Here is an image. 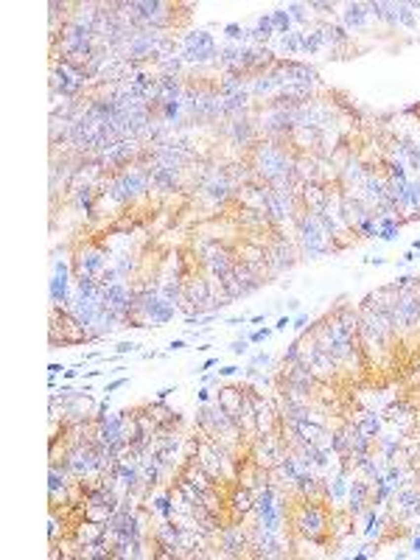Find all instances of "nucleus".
Masks as SVG:
<instances>
[{"label":"nucleus","mask_w":420,"mask_h":560,"mask_svg":"<svg viewBox=\"0 0 420 560\" xmlns=\"http://www.w3.org/2000/svg\"><path fill=\"white\" fill-rule=\"evenodd\" d=\"M294 529L308 541H322L325 532H331V516L322 504L303 499V507L297 510V518H294Z\"/></svg>","instance_id":"1"},{"label":"nucleus","mask_w":420,"mask_h":560,"mask_svg":"<svg viewBox=\"0 0 420 560\" xmlns=\"http://www.w3.org/2000/svg\"><path fill=\"white\" fill-rule=\"evenodd\" d=\"M107 269V250L104 247H78L73 258V275L76 277H98Z\"/></svg>","instance_id":"2"},{"label":"nucleus","mask_w":420,"mask_h":560,"mask_svg":"<svg viewBox=\"0 0 420 560\" xmlns=\"http://www.w3.org/2000/svg\"><path fill=\"white\" fill-rule=\"evenodd\" d=\"M51 84H53V93H62L65 98H73V95H78V90L84 87V76H81L76 68H70L65 59L62 62L53 59Z\"/></svg>","instance_id":"3"},{"label":"nucleus","mask_w":420,"mask_h":560,"mask_svg":"<svg viewBox=\"0 0 420 560\" xmlns=\"http://www.w3.org/2000/svg\"><path fill=\"white\" fill-rule=\"evenodd\" d=\"M70 272H73V266L68 261H53V277H51V286H48L53 308H62V311L70 308V300H73V294H70Z\"/></svg>","instance_id":"4"},{"label":"nucleus","mask_w":420,"mask_h":560,"mask_svg":"<svg viewBox=\"0 0 420 560\" xmlns=\"http://www.w3.org/2000/svg\"><path fill=\"white\" fill-rule=\"evenodd\" d=\"M216 42L207 31H191L185 39H182V59L188 62H210L216 56Z\"/></svg>","instance_id":"5"},{"label":"nucleus","mask_w":420,"mask_h":560,"mask_svg":"<svg viewBox=\"0 0 420 560\" xmlns=\"http://www.w3.org/2000/svg\"><path fill=\"white\" fill-rule=\"evenodd\" d=\"M373 485L367 479H353L350 482V490H347V510H350L353 518H359L364 510L373 504Z\"/></svg>","instance_id":"6"},{"label":"nucleus","mask_w":420,"mask_h":560,"mask_svg":"<svg viewBox=\"0 0 420 560\" xmlns=\"http://www.w3.org/2000/svg\"><path fill=\"white\" fill-rule=\"evenodd\" d=\"M219 541H222V549L224 555H241V552L249 546V535L244 526L238 524H227L219 529Z\"/></svg>","instance_id":"7"},{"label":"nucleus","mask_w":420,"mask_h":560,"mask_svg":"<svg viewBox=\"0 0 420 560\" xmlns=\"http://www.w3.org/2000/svg\"><path fill=\"white\" fill-rule=\"evenodd\" d=\"M205 263H207V269H210V275L213 277H227L232 269H235L238 258H232L224 247H210L207 255H205Z\"/></svg>","instance_id":"8"},{"label":"nucleus","mask_w":420,"mask_h":560,"mask_svg":"<svg viewBox=\"0 0 420 560\" xmlns=\"http://www.w3.org/2000/svg\"><path fill=\"white\" fill-rule=\"evenodd\" d=\"M244 398H247V389H244V387H222V389H219V398H216V404H219L224 412L232 417V414L241 409Z\"/></svg>","instance_id":"9"},{"label":"nucleus","mask_w":420,"mask_h":560,"mask_svg":"<svg viewBox=\"0 0 420 560\" xmlns=\"http://www.w3.org/2000/svg\"><path fill=\"white\" fill-rule=\"evenodd\" d=\"M232 507V513H235V518H244L252 513V504H255V490L252 487H247V485H241V487H235L232 490V499L227 501Z\"/></svg>","instance_id":"10"},{"label":"nucleus","mask_w":420,"mask_h":560,"mask_svg":"<svg viewBox=\"0 0 420 560\" xmlns=\"http://www.w3.org/2000/svg\"><path fill=\"white\" fill-rule=\"evenodd\" d=\"M347 490H350L347 471H342V468H339V474H336L334 479L325 485V496H328V501H342L344 496H347Z\"/></svg>","instance_id":"11"},{"label":"nucleus","mask_w":420,"mask_h":560,"mask_svg":"<svg viewBox=\"0 0 420 560\" xmlns=\"http://www.w3.org/2000/svg\"><path fill=\"white\" fill-rule=\"evenodd\" d=\"M353 426H356L361 434H367V437H373V440L381 434V417H378L376 412H359V417H356Z\"/></svg>","instance_id":"12"},{"label":"nucleus","mask_w":420,"mask_h":560,"mask_svg":"<svg viewBox=\"0 0 420 560\" xmlns=\"http://www.w3.org/2000/svg\"><path fill=\"white\" fill-rule=\"evenodd\" d=\"M401 219H395V216H381L378 219V238L381 241H395L398 238V233H401Z\"/></svg>","instance_id":"13"},{"label":"nucleus","mask_w":420,"mask_h":560,"mask_svg":"<svg viewBox=\"0 0 420 560\" xmlns=\"http://www.w3.org/2000/svg\"><path fill=\"white\" fill-rule=\"evenodd\" d=\"M149 510H154L157 516L163 518H174V496L171 493H160L154 499H149Z\"/></svg>","instance_id":"14"},{"label":"nucleus","mask_w":420,"mask_h":560,"mask_svg":"<svg viewBox=\"0 0 420 560\" xmlns=\"http://www.w3.org/2000/svg\"><path fill=\"white\" fill-rule=\"evenodd\" d=\"M367 9L370 6H361V3H350L344 9V26L347 28H361L364 20H367Z\"/></svg>","instance_id":"15"},{"label":"nucleus","mask_w":420,"mask_h":560,"mask_svg":"<svg viewBox=\"0 0 420 560\" xmlns=\"http://www.w3.org/2000/svg\"><path fill=\"white\" fill-rule=\"evenodd\" d=\"M272 23H274V34H280V37L292 34V31H289V28H292V14H289V9L272 11Z\"/></svg>","instance_id":"16"},{"label":"nucleus","mask_w":420,"mask_h":560,"mask_svg":"<svg viewBox=\"0 0 420 560\" xmlns=\"http://www.w3.org/2000/svg\"><path fill=\"white\" fill-rule=\"evenodd\" d=\"M76 205L81 207L84 213L93 216V210H95V207H93V185H87V182H84V185H78V188H76Z\"/></svg>","instance_id":"17"},{"label":"nucleus","mask_w":420,"mask_h":560,"mask_svg":"<svg viewBox=\"0 0 420 560\" xmlns=\"http://www.w3.org/2000/svg\"><path fill=\"white\" fill-rule=\"evenodd\" d=\"M409 412L412 409L406 404H389L386 406V420L389 423H406L409 420Z\"/></svg>","instance_id":"18"},{"label":"nucleus","mask_w":420,"mask_h":560,"mask_svg":"<svg viewBox=\"0 0 420 560\" xmlns=\"http://www.w3.org/2000/svg\"><path fill=\"white\" fill-rule=\"evenodd\" d=\"M272 34H274L272 14H266V17H258V26H255V31H252V37H255V39H269Z\"/></svg>","instance_id":"19"},{"label":"nucleus","mask_w":420,"mask_h":560,"mask_svg":"<svg viewBox=\"0 0 420 560\" xmlns=\"http://www.w3.org/2000/svg\"><path fill=\"white\" fill-rule=\"evenodd\" d=\"M232 135H235V140H238V143H249L252 129H249L247 121H235V123H232Z\"/></svg>","instance_id":"20"},{"label":"nucleus","mask_w":420,"mask_h":560,"mask_svg":"<svg viewBox=\"0 0 420 560\" xmlns=\"http://www.w3.org/2000/svg\"><path fill=\"white\" fill-rule=\"evenodd\" d=\"M115 269H118L120 280H126V275L135 269V258L132 255H120V261H115Z\"/></svg>","instance_id":"21"},{"label":"nucleus","mask_w":420,"mask_h":560,"mask_svg":"<svg viewBox=\"0 0 420 560\" xmlns=\"http://www.w3.org/2000/svg\"><path fill=\"white\" fill-rule=\"evenodd\" d=\"M244 110L247 107V93H232L230 98H227V104H224V112H235V110Z\"/></svg>","instance_id":"22"},{"label":"nucleus","mask_w":420,"mask_h":560,"mask_svg":"<svg viewBox=\"0 0 420 560\" xmlns=\"http://www.w3.org/2000/svg\"><path fill=\"white\" fill-rule=\"evenodd\" d=\"M180 110H182V101H180V98H174V101H163V118H165V121H174V118L180 115Z\"/></svg>","instance_id":"23"},{"label":"nucleus","mask_w":420,"mask_h":560,"mask_svg":"<svg viewBox=\"0 0 420 560\" xmlns=\"http://www.w3.org/2000/svg\"><path fill=\"white\" fill-rule=\"evenodd\" d=\"M224 34L230 37V39H241V42L247 39V31H244L238 23H227V26H224Z\"/></svg>","instance_id":"24"},{"label":"nucleus","mask_w":420,"mask_h":560,"mask_svg":"<svg viewBox=\"0 0 420 560\" xmlns=\"http://www.w3.org/2000/svg\"><path fill=\"white\" fill-rule=\"evenodd\" d=\"M207 193L213 199H227V182H210V185H207Z\"/></svg>","instance_id":"25"},{"label":"nucleus","mask_w":420,"mask_h":560,"mask_svg":"<svg viewBox=\"0 0 420 560\" xmlns=\"http://www.w3.org/2000/svg\"><path fill=\"white\" fill-rule=\"evenodd\" d=\"M249 345H252L249 339H235V342H232V345H230V350H232V353H235V356H244V353H247V350H249Z\"/></svg>","instance_id":"26"},{"label":"nucleus","mask_w":420,"mask_h":560,"mask_svg":"<svg viewBox=\"0 0 420 560\" xmlns=\"http://www.w3.org/2000/svg\"><path fill=\"white\" fill-rule=\"evenodd\" d=\"M305 9H308V6H303V3H292V6H289V11H292V20L303 23V20H305Z\"/></svg>","instance_id":"27"},{"label":"nucleus","mask_w":420,"mask_h":560,"mask_svg":"<svg viewBox=\"0 0 420 560\" xmlns=\"http://www.w3.org/2000/svg\"><path fill=\"white\" fill-rule=\"evenodd\" d=\"M272 334H274V328H261V331H255V334L249 336V342H255V345H258V342H264V339H269V336H272Z\"/></svg>","instance_id":"28"},{"label":"nucleus","mask_w":420,"mask_h":560,"mask_svg":"<svg viewBox=\"0 0 420 560\" xmlns=\"http://www.w3.org/2000/svg\"><path fill=\"white\" fill-rule=\"evenodd\" d=\"M135 350H137V345H135V342H118V345H115V353H118V356L135 353Z\"/></svg>","instance_id":"29"},{"label":"nucleus","mask_w":420,"mask_h":560,"mask_svg":"<svg viewBox=\"0 0 420 560\" xmlns=\"http://www.w3.org/2000/svg\"><path fill=\"white\" fill-rule=\"evenodd\" d=\"M292 325L297 328V331H305V328L311 325V317H308V314H297V317L292 319Z\"/></svg>","instance_id":"30"},{"label":"nucleus","mask_w":420,"mask_h":560,"mask_svg":"<svg viewBox=\"0 0 420 560\" xmlns=\"http://www.w3.org/2000/svg\"><path fill=\"white\" fill-rule=\"evenodd\" d=\"M126 384H129V378H126V375H120V378L110 381V384H107V389H104V392H115V389H120V387H126Z\"/></svg>","instance_id":"31"},{"label":"nucleus","mask_w":420,"mask_h":560,"mask_svg":"<svg viewBox=\"0 0 420 560\" xmlns=\"http://www.w3.org/2000/svg\"><path fill=\"white\" fill-rule=\"evenodd\" d=\"M261 364H272V356L269 353H258V356H252V367H261Z\"/></svg>","instance_id":"32"},{"label":"nucleus","mask_w":420,"mask_h":560,"mask_svg":"<svg viewBox=\"0 0 420 560\" xmlns=\"http://www.w3.org/2000/svg\"><path fill=\"white\" fill-rule=\"evenodd\" d=\"M188 347V342L185 339H171V345H168V353H177V350H185Z\"/></svg>","instance_id":"33"},{"label":"nucleus","mask_w":420,"mask_h":560,"mask_svg":"<svg viewBox=\"0 0 420 560\" xmlns=\"http://www.w3.org/2000/svg\"><path fill=\"white\" fill-rule=\"evenodd\" d=\"M235 373H238L235 364H224L222 370H219V375H222V378H230V375H235Z\"/></svg>","instance_id":"34"},{"label":"nucleus","mask_w":420,"mask_h":560,"mask_svg":"<svg viewBox=\"0 0 420 560\" xmlns=\"http://www.w3.org/2000/svg\"><path fill=\"white\" fill-rule=\"evenodd\" d=\"M65 370H68V367H62V364H56V362H53L51 367H48V375H51V378H56V375H62Z\"/></svg>","instance_id":"35"},{"label":"nucleus","mask_w":420,"mask_h":560,"mask_svg":"<svg viewBox=\"0 0 420 560\" xmlns=\"http://www.w3.org/2000/svg\"><path fill=\"white\" fill-rule=\"evenodd\" d=\"M289 325H292V317L286 314V317H280V319H277V325H274V331H286V328H289Z\"/></svg>","instance_id":"36"},{"label":"nucleus","mask_w":420,"mask_h":560,"mask_svg":"<svg viewBox=\"0 0 420 560\" xmlns=\"http://www.w3.org/2000/svg\"><path fill=\"white\" fill-rule=\"evenodd\" d=\"M174 392H177V387H163L160 392H157V401H165V398L174 395Z\"/></svg>","instance_id":"37"},{"label":"nucleus","mask_w":420,"mask_h":560,"mask_svg":"<svg viewBox=\"0 0 420 560\" xmlns=\"http://www.w3.org/2000/svg\"><path fill=\"white\" fill-rule=\"evenodd\" d=\"M196 398H199V404H207V401H210V389H207V387H202V389L196 392Z\"/></svg>","instance_id":"38"},{"label":"nucleus","mask_w":420,"mask_h":560,"mask_svg":"<svg viewBox=\"0 0 420 560\" xmlns=\"http://www.w3.org/2000/svg\"><path fill=\"white\" fill-rule=\"evenodd\" d=\"M415 258H418V252H415V250L403 252V258H401V266H403V263H412V261H415Z\"/></svg>","instance_id":"39"},{"label":"nucleus","mask_w":420,"mask_h":560,"mask_svg":"<svg viewBox=\"0 0 420 560\" xmlns=\"http://www.w3.org/2000/svg\"><path fill=\"white\" fill-rule=\"evenodd\" d=\"M216 364H219V359H207V362L202 364V367H199L196 373H207V370H210V367H216Z\"/></svg>","instance_id":"40"},{"label":"nucleus","mask_w":420,"mask_h":560,"mask_svg":"<svg viewBox=\"0 0 420 560\" xmlns=\"http://www.w3.org/2000/svg\"><path fill=\"white\" fill-rule=\"evenodd\" d=\"M244 322H247V317H230V319H227V325H230V328H235V325H244Z\"/></svg>","instance_id":"41"},{"label":"nucleus","mask_w":420,"mask_h":560,"mask_svg":"<svg viewBox=\"0 0 420 560\" xmlns=\"http://www.w3.org/2000/svg\"><path fill=\"white\" fill-rule=\"evenodd\" d=\"M412 555H418V558H420V535L412 541Z\"/></svg>","instance_id":"42"},{"label":"nucleus","mask_w":420,"mask_h":560,"mask_svg":"<svg viewBox=\"0 0 420 560\" xmlns=\"http://www.w3.org/2000/svg\"><path fill=\"white\" fill-rule=\"evenodd\" d=\"M216 378H219V375H213V373H202V381H205V384H213Z\"/></svg>","instance_id":"43"},{"label":"nucleus","mask_w":420,"mask_h":560,"mask_svg":"<svg viewBox=\"0 0 420 560\" xmlns=\"http://www.w3.org/2000/svg\"><path fill=\"white\" fill-rule=\"evenodd\" d=\"M76 375H78V370H65V373H62V378H68V381H73Z\"/></svg>","instance_id":"44"},{"label":"nucleus","mask_w":420,"mask_h":560,"mask_svg":"<svg viewBox=\"0 0 420 560\" xmlns=\"http://www.w3.org/2000/svg\"><path fill=\"white\" fill-rule=\"evenodd\" d=\"M412 250H415V252H420V238H418L415 244H412Z\"/></svg>","instance_id":"45"}]
</instances>
